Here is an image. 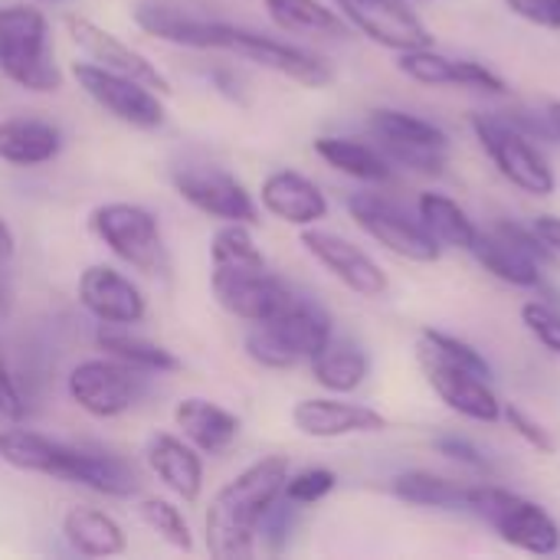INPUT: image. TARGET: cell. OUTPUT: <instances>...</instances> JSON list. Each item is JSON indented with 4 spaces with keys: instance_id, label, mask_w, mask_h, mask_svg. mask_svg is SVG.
Here are the masks:
<instances>
[{
    "instance_id": "7a4b0ae2",
    "label": "cell",
    "mask_w": 560,
    "mask_h": 560,
    "mask_svg": "<svg viewBox=\"0 0 560 560\" xmlns=\"http://www.w3.org/2000/svg\"><path fill=\"white\" fill-rule=\"evenodd\" d=\"M0 72L26 92L43 95L62 89L43 10L30 3L0 7Z\"/></svg>"
},
{
    "instance_id": "d590c367",
    "label": "cell",
    "mask_w": 560,
    "mask_h": 560,
    "mask_svg": "<svg viewBox=\"0 0 560 560\" xmlns=\"http://www.w3.org/2000/svg\"><path fill=\"white\" fill-rule=\"evenodd\" d=\"M138 518L158 538H164L171 548H177V551H190L194 548L190 525H187L184 512L174 502H167V499H144V502H138Z\"/></svg>"
},
{
    "instance_id": "7bdbcfd3",
    "label": "cell",
    "mask_w": 560,
    "mask_h": 560,
    "mask_svg": "<svg viewBox=\"0 0 560 560\" xmlns=\"http://www.w3.org/2000/svg\"><path fill=\"white\" fill-rule=\"evenodd\" d=\"M535 233L545 240V246L555 253L560 259V217L558 213H541V217H535Z\"/></svg>"
},
{
    "instance_id": "ee69618b",
    "label": "cell",
    "mask_w": 560,
    "mask_h": 560,
    "mask_svg": "<svg viewBox=\"0 0 560 560\" xmlns=\"http://www.w3.org/2000/svg\"><path fill=\"white\" fill-rule=\"evenodd\" d=\"M545 118H548V125H551V138H555V144H560V98H551V102H545Z\"/></svg>"
},
{
    "instance_id": "8d00e7d4",
    "label": "cell",
    "mask_w": 560,
    "mask_h": 560,
    "mask_svg": "<svg viewBox=\"0 0 560 560\" xmlns=\"http://www.w3.org/2000/svg\"><path fill=\"white\" fill-rule=\"evenodd\" d=\"M338 486V476L331 469H322V466H312V469H302V472H289L285 479V489L282 495L295 505H315L322 499H328Z\"/></svg>"
},
{
    "instance_id": "4316f807",
    "label": "cell",
    "mask_w": 560,
    "mask_h": 560,
    "mask_svg": "<svg viewBox=\"0 0 560 560\" xmlns=\"http://www.w3.org/2000/svg\"><path fill=\"white\" fill-rule=\"evenodd\" d=\"M312 148L328 167L341 171L345 177H354L361 184H390L394 180V164L387 161V154L377 144L345 138V135H322V138H315Z\"/></svg>"
},
{
    "instance_id": "8992f818",
    "label": "cell",
    "mask_w": 560,
    "mask_h": 560,
    "mask_svg": "<svg viewBox=\"0 0 560 560\" xmlns=\"http://www.w3.org/2000/svg\"><path fill=\"white\" fill-rule=\"evenodd\" d=\"M368 131L397 167L440 177L450 164V135L423 115L404 108H374L368 115Z\"/></svg>"
},
{
    "instance_id": "7c38bea8",
    "label": "cell",
    "mask_w": 560,
    "mask_h": 560,
    "mask_svg": "<svg viewBox=\"0 0 560 560\" xmlns=\"http://www.w3.org/2000/svg\"><path fill=\"white\" fill-rule=\"evenodd\" d=\"M348 213L377 246H384L387 253H394L407 262L430 266L443 253V246L427 233V226L420 220H413L407 210H400L394 200H387L381 194L348 197Z\"/></svg>"
},
{
    "instance_id": "3957f363",
    "label": "cell",
    "mask_w": 560,
    "mask_h": 560,
    "mask_svg": "<svg viewBox=\"0 0 560 560\" xmlns=\"http://www.w3.org/2000/svg\"><path fill=\"white\" fill-rule=\"evenodd\" d=\"M331 335V315L318 302L295 299L276 318L253 325V331L246 335V354L259 368L289 371L302 361H312Z\"/></svg>"
},
{
    "instance_id": "f6af8a7d",
    "label": "cell",
    "mask_w": 560,
    "mask_h": 560,
    "mask_svg": "<svg viewBox=\"0 0 560 560\" xmlns=\"http://www.w3.org/2000/svg\"><path fill=\"white\" fill-rule=\"evenodd\" d=\"M13 246H16L13 230H10V226H7V220L0 217V259H10V256H13Z\"/></svg>"
},
{
    "instance_id": "60d3db41",
    "label": "cell",
    "mask_w": 560,
    "mask_h": 560,
    "mask_svg": "<svg viewBox=\"0 0 560 560\" xmlns=\"http://www.w3.org/2000/svg\"><path fill=\"white\" fill-rule=\"evenodd\" d=\"M515 16H522L532 26L560 33V0H502Z\"/></svg>"
},
{
    "instance_id": "ab89813d",
    "label": "cell",
    "mask_w": 560,
    "mask_h": 560,
    "mask_svg": "<svg viewBox=\"0 0 560 560\" xmlns=\"http://www.w3.org/2000/svg\"><path fill=\"white\" fill-rule=\"evenodd\" d=\"M433 450H436L440 456H446V459L459 463V466L476 469V472H486V469H489V456H486L472 440H466V436L446 433V436H440V440L433 443Z\"/></svg>"
},
{
    "instance_id": "52a82bcc",
    "label": "cell",
    "mask_w": 560,
    "mask_h": 560,
    "mask_svg": "<svg viewBox=\"0 0 560 560\" xmlns=\"http://www.w3.org/2000/svg\"><path fill=\"white\" fill-rule=\"evenodd\" d=\"M92 233L131 269H138L141 276H167L171 259H167V246L158 226V217L138 203H102L92 210L89 217Z\"/></svg>"
},
{
    "instance_id": "b9f144b4",
    "label": "cell",
    "mask_w": 560,
    "mask_h": 560,
    "mask_svg": "<svg viewBox=\"0 0 560 560\" xmlns=\"http://www.w3.org/2000/svg\"><path fill=\"white\" fill-rule=\"evenodd\" d=\"M0 417L10 420V423H20L26 417V400H23L16 381L10 377L3 361H0Z\"/></svg>"
},
{
    "instance_id": "ffe728a7",
    "label": "cell",
    "mask_w": 560,
    "mask_h": 560,
    "mask_svg": "<svg viewBox=\"0 0 560 560\" xmlns=\"http://www.w3.org/2000/svg\"><path fill=\"white\" fill-rule=\"evenodd\" d=\"M397 69L420 82V85H453V89H479L489 95H505L509 85L499 72H492L486 62L476 59H456L440 52L436 46H423V49H410V52H397Z\"/></svg>"
},
{
    "instance_id": "d4e9b609",
    "label": "cell",
    "mask_w": 560,
    "mask_h": 560,
    "mask_svg": "<svg viewBox=\"0 0 560 560\" xmlns=\"http://www.w3.org/2000/svg\"><path fill=\"white\" fill-rule=\"evenodd\" d=\"M148 466L177 499H184V502L200 499V492H203V463H200V450H194L187 440H177L171 433L151 436Z\"/></svg>"
},
{
    "instance_id": "9c48e42d",
    "label": "cell",
    "mask_w": 560,
    "mask_h": 560,
    "mask_svg": "<svg viewBox=\"0 0 560 560\" xmlns=\"http://www.w3.org/2000/svg\"><path fill=\"white\" fill-rule=\"evenodd\" d=\"M417 364L433 387V394L459 417L472 423H499L502 420V400L492 390V377L482 371L453 361L450 354L436 351L427 341H417Z\"/></svg>"
},
{
    "instance_id": "8fae6325",
    "label": "cell",
    "mask_w": 560,
    "mask_h": 560,
    "mask_svg": "<svg viewBox=\"0 0 560 560\" xmlns=\"http://www.w3.org/2000/svg\"><path fill=\"white\" fill-rule=\"evenodd\" d=\"M72 79L79 82V89L98 105L105 108L115 121L141 128V131H154L164 125L167 108L161 102V92H154L151 85L112 72L98 62H72Z\"/></svg>"
},
{
    "instance_id": "d6a6232c",
    "label": "cell",
    "mask_w": 560,
    "mask_h": 560,
    "mask_svg": "<svg viewBox=\"0 0 560 560\" xmlns=\"http://www.w3.org/2000/svg\"><path fill=\"white\" fill-rule=\"evenodd\" d=\"M390 492L407 505L436 509V512H466L469 505V486L427 472V469H410V472L394 476Z\"/></svg>"
},
{
    "instance_id": "2e32d148",
    "label": "cell",
    "mask_w": 560,
    "mask_h": 560,
    "mask_svg": "<svg viewBox=\"0 0 560 560\" xmlns=\"http://www.w3.org/2000/svg\"><path fill=\"white\" fill-rule=\"evenodd\" d=\"M174 190L184 203H190L194 210H200L213 220L246 223V226L259 223V207H256L253 194L230 171H220V167L174 171Z\"/></svg>"
},
{
    "instance_id": "603a6c76",
    "label": "cell",
    "mask_w": 560,
    "mask_h": 560,
    "mask_svg": "<svg viewBox=\"0 0 560 560\" xmlns=\"http://www.w3.org/2000/svg\"><path fill=\"white\" fill-rule=\"evenodd\" d=\"M262 210L289 226H315L328 217V197L315 180H308L299 171H272L259 187Z\"/></svg>"
},
{
    "instance_id": "30bf717a",
    "label": "cell",
    "mask_w": 560,
    "mask_h": 560,
    "mask_svg": "<svg viewBox=\"0 0 560 560\" xmlns=\"http://www.w3.org/2000/svg\"><path fill=\"white\" fill-rule=\"evenodd\" d=\"M213 49H226V52H236L269 72H279L305 89H325L335 72L331 66L302 49V46H292V43H282V39H272V36H262L256 30H246V26H233V23H220L213 26Z\"/></svg>"
},
{
    "instance_id": "f35d334b",
    "label": "cell",
    "mask_w": 560,
    "mask_h": 560,
    "mask_svg": "<svg viewBox=\"0 0 560 560\" xmlns=\"http://www.w3.org/2000/svg\"><path fill=\"white\" fill-rule=\"evenodd\" d=\"M502 420L538 453V456H555L558 453V440H555V433L545 427V423H538L528 410H522L518 404H502Z\"/></svg>"
},
{
    "instance_id": "6da1fadb",
    "label": "cell",
    "mask_w": 560,
    "mask_h": 560,
    "mask_svg": "<svg viewBox=\"0 0 560 560\" xmlns=\"http://www.w3.org/2000/svg\"><path fill=\"white\" fill-rule=\"evenodd\" d=\"M289 479L285 456H266L230 479L207 512V551L217 560H249L256 555L259 522L282 499Z\"/></svg>"
},
{
    "instance_id": "5b68a950",
    "label": "cell",
    "mask_w": 560,
    "mask_h": 560,
    "mask_svg": "<svg viewBox=\"0 0 560 560\" xmlns=\"http://www.w3.org/2000/svg\"><path fill=\"white\" fill-rule=\"evenodd\" d=\"M472 131L495 164V171L518 187L528 197H551L558 190V174L548 161V154L528 138L518 125H512L499 112H476L472 115Z\"/></svg>"
},
{
    "instance_id": "cb8c5ba5",
    "label": "cell",
    "mask_w": 560,
    "mask_h": 560,
    "mask_svg": "<svg viewBox=\"0 0 560 560\" xmlns=\"http://www.w3.org/2000/svg\"><path fill=\"white\" fill-rule=\"evenodd\" d=\"M174 423L194 450L210 456L226 453L240 436V417L207 397H184L174 407Z\"/></svg>"
},
{
    "instance_id": "836d02e7",
    "label": "cell",
    "mask_w": 560,
    "mask_h": 560,
    "mask_svg": "<svg viewBox=\"0 0 560 560\" xmlns=\"http://www.w3.org/2000/svg\"><path fill=\"white\" fill-rule=\"evenodd\" d=\"M266 10L276 26L285 33H305V36H331L345 39L351 33V23L338 13V7H328L322 0H266Z\"/></svg>"
},
{
    "instance_id": "44dd1931",
    "label": "cell",
    "mask_w": 560,
    "mask_h": 560,
    "mask_svg": "<svg viewBox=\"0 0 560 560\" xmlns=\"http://www.w3.org/2000/svg\"><path fill=\"white\" fill-rule=\"evenodd\" d=\"M79 302L102 325H138L144 322V295L141 289L118 269L95 262L79 276Z\"/></svg>"
},
{
    "instance_id": "74e56055",
    "label": "cell",
    "mask_w": 560,
    "mask_h": 560,
    "mask_svg": "<svg viewBox=\"0 0 560 560\" xmlns=\"http://www.w3.org/2000/svg\"><path fill=\"white\" fill-rule=\"evenodd\" d=\"M522 325L528 328V335L541 345V348H548L551 354H558L560 358V312L555 305H548V302H525L522 305Z\"/></svg>"
},
{
    "instance_id": "4fadbf2b",
    "label": "cell",
    "mask_w": 560,
    "mask_h": 560,
    "mask_svg": "<svg viewBox=\"0 0 560 560\" xmlns=\"http://www.w3.org/2000/svg\"><path fill=\"white\" fill-rule=\"evenodd\" d=\"M66 387L79 410L95 420H112L138 404L144 394V377L138 368H128L115 358H92L72 368Z\"/></svg>"
},
{
    "instance_id": "f546056e",
    "label": "cell",
    "mask_w": 560,
    "mask_h": 560,
    "mask_svg": "<svg viewBox=\"0 0 560 560\" xmlns=\"http://www.w3.org/2000/svg\"><path fill=\"white\" fill-rule=\"evenodd\" d=\"M62 538L82 558H118L128 551L121 525L102 509H69L62 518Z\"/></svg>"
},
{
    "instance_id": "1f68e13d",
    "label": "cell",
    "mask_w": 560,
    "mask_h": 560,
    "mask_svg": "<svg viewBox=\"0 0 560 560\" xmlns=\"http://www.w3.org/2000/svg\"><path fill=\"white\" fill-rule=\"evenodd\" d=\"M417 210H420V223L427 226V233H430L440 246L463 249V253H469V249L476 246L479 226H476V220L466 213V207H459L453 197L436 194V190H427V194H420Z\"/></svg>"
},
{
    "instance_id": "bcb514c9",
    "label": "cell",
    "mask_w": 560,
    "mask_h": 560,
    "mask_svg": "<svg viewBox=\"0 0 560 560\" xmlns=\"http://www.w3.org/2000/svg\"><path fill=\"white\" fill-rule=\"evenodd\" d=\"M7 305H10V299H7V282H3V276H0V315H7Z\"/></svg>"
},
{
    "instance_id": "d6986e66",
    "label": "cell",
    "mask_w": 560,
    "mask_h": 560,
    "mask_svg": "<svg viewBox=\"0 0 560 560\" xmlns=\"http://www.w3.org/2000/svg\"><path fill=\"white\" fill-rule=\"evenodd\" d=\"M292 427L308 440H345L384 433L390 423L381 410L368 404H351L338 397H308L292 407Z\"/></svg>"
},
{
    "instance_id": "7402d4cb",
    "label": "cell",
    "mask_w": 560,
    "mask_h": 560,
    "mask_svg": "<svg viewBox=\"0 0 560 560\" xmlns=\"http://www.w3.org/2000/svg\"><path fill=\"white\" fill-rule=\"evenodd\" d=\"M0 459L20 472L49 476L79 486V472L85 463V450L56 443L33 430H3L0 433Z\"/></svg>"
},
{
    "instance_id": "f1b7e54d",
    "label": "cell",
    "mask_w": 560,
    "mask_h": 560,
    "mask_svg": "<svg viewBox=\"0 0 560 560\" xmlns=\"http://www.w3.org/2000/svg\"><path fill=\"white\" fill-rule=\"evenodd\" d=\"M308 364H312L315 384L325 387L328 394H354L368 381V374H371L368 351L358 341L338 338V335H331L325 341V348Z\"/></svg>"
},
{
    "instance_id": "ba28073f",
    "label": "cell",
    "mask_w": 560,
    "mask_h": 560,
    "mask_svg": "<svg viewBox=\"0 0 560 560\" xmlns=\"http://www.w3.org/2000/svg\"><path fill=\"white\" fill-rule=\"evenodd\" d=\"M469 253L479 259L486 272H492L499 282L515 289H538L545 269L558 259L535 233V226H522L512 220H499L479 230L476 246Z\"/></svg>"
},
{
    "instance_id": "e575fe53",
    "label": "cell",
    "mask_w": 560,
    "mask_h": 560,
    "mask_svg": "<svg viewBox=\"0 0 560 560\" xmlns=\"http://www.w3.org/2000/svg\"><path fill=\"white\" fill-rule=\"evenodd\" d=\"M213 272H236V269H266V256L256 246L246 223H223L210 243Z\"/></svg>"
},
{
    "instance_id": "484cf974",
    "label": "cell",
    "mask_w": 560,
    "mask_h": 560,
    "mask_svg": "<svg viewBox=\"0 0 560 560\" xmlns=\"http://www.w3.org/2000/svg\"><path fill=\"white\" fill-rule=\"evenodd\" d=\"M135 23L164 43L174 46H190V49H213V26L217 20H200L174 3L164 0H141L135 7Z\"/></svg>"
},
{
    "instance_id": "ac0fdd59",
    "label": "cell",
    "mask_w": 560,
    "mask_h": 560,
    "mask_svg": "<svg viewBox=\"0 0 560 560\" xmlns=\"http://www.w3.org/2000/svg\"><path fill=\"white\" fill-rule=\"evenodd\" d=\"M66 30H69V36H72V43H75L92 62L112 69V72L131 75V79L151 85V89L161 92V95H171V79H167L144 52H138L131 43L118 39V36L108 33L105 26L92 23L89 16H75V13L66 16Z\"/></svg>"
},
{
    "instance_id": "9a60e30c",
    "label": "cell",
    "mask_w": 560,
    "mask_h": 560,
    "mask_svg": "<svg viewBox=\"0 0 560 560\" xmlns=\"http://www.w3.org/2000/svg\"><path fill=\"white\" fill-rule=\"evenodd\" d=\"M335 7L358 33L390 52L433 46V33L407 7V0H335Z\"/></svg>"
},
{
    "instance_id": "5bb4252c",
    "label": "cell",
    "mask_w": 560,
    "mask_h": 560,
    "mask_svg": "<svg viewBox=\"0 0 560 560\" xmlns=\"http://www.w3.org/2000/svg\"><path fill=\"white\" fill-rule=\"evenodd\" d=\"M213 299L223 312H230L240 322L259 325L285 312L299 295L289 282L266 269H236V272H210Z\"/></svg>"
},
{
    "instance_id": "83f0119b",
    "label": "cell",
    "mask_w": 560,
    "mask_h": 560,
    "mask_svg": "<svg viewBox=\"0 0 560 560\" xmlns=\"http://www.w3.org/2000/svg\"><path fill=\"white\" fill-rule=\"evenodd\" d=\"M62 148L56 125L39 118H3L0 121V161L13 167L49 164Z\"/></svg>"
},
{
    "instance_id": "277c9868",
    "label": "cell",
    "mask_w": 560,
    "mask_h": 560,
    "mask_svg": "<svg viewBox=\"0 0 560 560\" xmlns=\"http://www.w3.org/2000/svg\"><path fill=\"white\" fill-rule=\"evenodd\" d=\"M469 515L482 518L515 551L548 558L560 551V525L551 512L502 486H469Z\"/></svg>"
},
{
    "instance_id": "4dcf8cb0",
    "label": "cell",
    "mask_w": 560,
    "mask_h": 560,
    "mask_svg": "<svg viewBox=\"0 0 560 560\" xmlns=\"http://www.w3.org/2000/svg\"><path fill=\"white\" fill-rule=\"evenodd\" d=\"M95 345L108 358H115V361H121L128 368H138L141 374H174V371H180V361H177L174 351H167L164 345H158V341H151L144 335H135L131 325H102L95 331Z\"/></svg>"
},
{
    "instance_id": "e0dca14e",
    "label": "cell",
    "mask_w": 560,
    "mask_h": 560,
    "mask_svg": "<svg viewBox=\"0 0 560 560\" xmlns=\"http://www.w3.org/2000/svg\"><path fill=\"white\" fill-rule=\"evenodd\" d=\"M302 246H305V253L325 272H331L354 295H361V299H384L390 292V279L381 269V262L371 259L351 240H345L338 233H328V230H318V226H305L302 230Z\"/></svg>"
}]
</instances>
